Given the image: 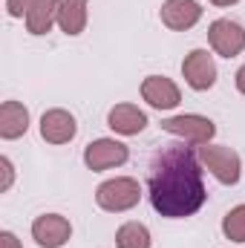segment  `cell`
Here are the masks:
<instances>
[{
    "label": "cell",
    "mask_w": 245,
    "mask_h": 248,
    "mask_svg": "<svg viewBox=\"0 0 245 248\" xmlns=\"http://www.w3.org/2000/svg\"><path fill=\"white\" fill-rule=\"evenodd\" d=\"M147 113L138 110L136 104H116L110 113H107V127L119 136H138L144 127H147Z\"/></svg>",
    "instance_id": "cell-13"
},
{
    "label": "cell",
    "mask_w": 245,
    "mask_h": 248,
    "mask_svg": "<svg viewBox=\"0 0 245 248\" xmlns=\"http://www.w3.org/2000/svg\"><path fill=\"white\" fill-rule=\"evenodd\" d=\"M72 237V225L61 214H41L32 222V240L41 248H63Z\"/></svg>",
    "instance_id": "cell-9"
},
{
    "label": "cell",
    "mask_w": 245,
    "mask_h": 248,
    "mask_svg": "<svg viewBox=\"0 0 245 248\" xmlns=\"http://www.w3.org/2000/svg\"><path fill=\"white\" fill-rule=\"evenodd\" d=\"M208 44L222 58H237L245 49V26L231 17H219L208 26Z\"/></svg>",
    "instance_id": "cell-6"
},
{
    "label": "cell",
    "mask_w": 245,
    "mask_h": 248,
    "mask_svg": "<svg viewBox=\"0 0 245 248\" xmlns=\"http://www.w3.org/2000/svg\"><path fill=\"white\" fill-rule=\"evenodd\" d=\"M9 17H23L29 35H46L58 23L61 0H6Z\"/></svg>",
    "instance_id": "cell-2"
},
{
    "label": "cell",
    "mask_w": 245,
    "mask_h": 248,
    "mask_svg": "<svg viewBox=\"0 0 245 248\" xmlns=\"http://www.w3.org/2000/svg\"><path fill=\"white\" fill-rule=\"evenodd\" d=\"M90 0H61V12H58V26L63 35L75 38L87 29V17H90Z\"/></svg>",
    "instance_id": "cell-15"
},
{
    "label": "cell",
    "mask_w": 245,
    "mask_h": 248,
    "mask_svg": "<svg viewBox=\"0 0 245 248\" xmlns=\"http://www.w3.org/2000/svg\"><path fill=\"white\" fill-rule=\"evenodd\" d=\"M162 130L170 133V136H179L187 144H211V139L216 136V124L205 116H196V113H184V116H170L162 122Z\"/></svg>",
    "instance_id": "cell-5"
},
{
    "label": "cell",
    "mask_w": 245,
    "mask_h": 248,
    "mask_svg": "<svg viewBox=\"0 0 245 248\" xmlns=\"http://www.w3.org/2000/svg\"><path fill=\"white\" fill-rule=\"evenodd\" d=\"M234 81H237V90H240V93L245 95V63L240 66V69H237V75H234Z\"/></svg>",
    "instance_id": "cell-20"
},
{
    "label": "cell",
    "mask_w": 245,
    "mask_h": 248,
    "mask_svg": "<svg viewBox=\"0 0 245 248\" xmlns=\"http://www.w3.org/2000/svg\"><path fill=\"white\" fill-rule=\"evenodd\" d=\"M184 84L196 93H205L216 84V61L208 49H190L182 61Z\"/></svg>",
    "instance_id": "cell-7"
},
{
    "label": "cell",
    "mask_w": 245,
    "mask_h": 248,
    "mask_svg": "<svg viewBox=\"0 0 245 248\" xmlns=\"http://www.w3.org/2000/svg\"><path fill=\"white\" fill-rule=\"evenodd\" d=\"M75 133H78V122L69 110L55 107L41 116V139L49 144H66L75 139Z\"/></svg>",
    "instance_id": "cell-12"
},
{
    "label": "cell",
    "mask_w": 245,
    "mask_h": 248,
    "mask_svg": "<svg viewBox=\"0 0 245 248\" xmlns=\"http://www.w3.org/2000/svg\"><path fill=\"white\" fill-rule=\"evenodd\" d=\"M141 98L153 110H173V107H179L182 93H179L176 81H170L165 75H147L141 81Z\"/></svg>",
    "instance_id": "cell-10"
},
{
    "label": "cell",
    "mask_w": 245,
    "mask_h": 248,
    "mask_svg": "<svg viewBox=\"0 0 245 248\" xmlns=\"http://www.w3.org/2000/svg\"><path fill=\"white\" fill-rule=\"evenodd\" d=\"M29 130V110L20 101H3L0 107V139L15 141Z\"/></svg>",
    "instance_id": "cell-14"
},
{
    "label": "cell",
    "mask_w": 245,
    "mask_h": 248,
    "mask_svg": "<svg viewBox=\"0 0 245 248\" xmlns=\"http://www.w3.org/2000/svg\"><path fill=\"white\" fill-rule=\"evenodd\" d=\"M147 193L156 214L168 219L193 217L208 199L199 156L184 144H170L168 150H162L150 165Z\"/></svg>",
    "instance_id": "cell-1"
},
{
    "label": "cell",
    "mask_w": 245,
    "mask_h": 248,
    "mask_svg": "<svg viewBox=\"0 0 245 248\" xmlns=\"http://www.w3.org/2000/svg\"><path fill=\"white\" fill-rule=\"evenodd\" d=\"M222 234H225L231 243H245V205L231 208V211L222 217Z\"/></svg>",
    "instance_id": "cell-17"
},
{
    "label": "cell",
    "mask_w": 245,
    "mask_h": 248,
    "mask_svg": "<svg viewBox=\"0 0 245 248\" xmlns=\"http://www.w3.org/2000/svg\"><path fill=\"white\" fill-rule=\"evenodd\" d=\"M150 243L153 240H150V231H147L144 222L130 219L116 231V246L119 248H150Z\"/></svg>",
    "instance_id": "cell-16"
},
{
    "label": "cell",
    "mask_w": 245,
    "mask_h": 248,
    "mask_svg": "<svg viewBox=\"0 0 245 248\" xmlns=\"http://www.w3.org/2000/svg\"><path fill=\"white\" fill-rule=\"evenodd\" d=\"M95 202L107 214H124V211H130V208H136L141 202V185L133 176L107 179V182H101L98 190H95Z\"/></svg>",
    "instance_id": "cell-3"
},
{
    "label": "cell",
    "mask_w": 245,
    "mask_h": 248,
    "mask_svg": "<svg viewBox=\"0 0 245 248\" xmlns=\"http://www.w3.org/2000/svg\"><path fill=\"white\" fill-rule=\"evenodd\" d=\"M208 3H214V6H234V3H240V0H208Z\"/></svg>",
    "instance_id": "cell-21"
},
{
    "label": "cell",
    "mask_w": 245,
    "mask_h": 248,
    "mask_svg": "<svg viewBox=\"0 0 245 248\" xmlns=\"http://www.w3.org/2000/svg\"><path fill=\"white\" fill-rule=\"evenodd\" d=\"M130 159V150L124 141L116 139H95L84 147V165L90 170H110V168H119Z\"/></svg>",
    "instance_id": "cell-8"
},
{
    "label": "cell",
    "mask_w": 245,
    "mask_h": 248,
    "mask_svg": "<svg viewBox=\"0 0 245 248\" xmlns=\"http://www.w3.org/2000/svg\"><path fill=\"white\" fill-rule=\"evenodd\" d=\"M199 162L211 170V176L222 185H237L240 173H243V162L240 153L234 147L225 144H202L199 147Z\"/></svg>",
    "instance_id": "cell-4"
},
{
    "label": "cell",
    "mask_w": 245,
    "mask_h": 248,
    "mask_svg": "<svg viewBox=\"0 0 245 248\" xmlns=\"http://www.w3.org/2000/svg\"><path fill=\"white\" fill-rule=\"evenodd\" d=\"M0 248H23V246L12 231H0Z\"/></svg>",
    "instance_id": "cell-19"
},
{
    "label": "cell",
    "mask_w": 245,
    "mask_h": 248,
    "mask_svg": "<svg viewBox=\"0 0 245 248\" xmlns=\"http://www.w3.org/2000/svg\"><path fill=\"white\" fill-rule=\"evenodd\" d=\"M159 17L168 29L187 32L202 20V6L196 0H165L162 9H159Z\"/></svg>",
    "instance_id": "cell-11"
},
{
    "label": "cell",
    "mask_w": 245,
    "mask_h": 248,
    "mask_svg": "<svg viewBox=\"0 0 245 248\" xmlns=\"http://www.w3.org/2000/svg\"><path fill=\"white\" fill-rule=\"evenodd\" d=\"M0 170H3V182H0V190L6 193V190L12 187V182H15V168H12V162H9L6 156L0 159Z\"/></svg>",
    "instance_id": "cell-18"
}]
</instances>
